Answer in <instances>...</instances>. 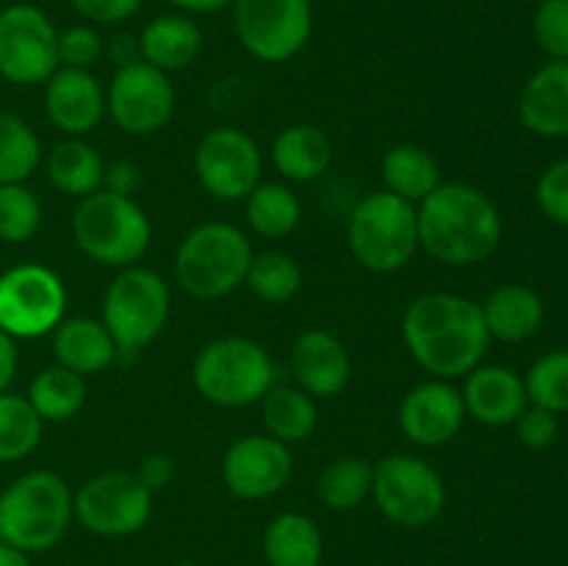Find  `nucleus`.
<instances>
[{
  "instance_id": "1",
  "label": "nucleus",
  "mask_w": 568,
  "mask_h": 566,
  "mask_svg": "<svg viewBox=\"0 0 568 566\" xmlns=\"http://www.w3.org/2000/svg\"><path fill=\"white\" fill-rule=\"evenodd\" d=\"M403 342L422 370L455 381L483 364L491 336L480 303L464 294L427 292L405 311Z\"/></svg>"
},
{
  "instance_id": "2",
  "label": "nucleus",
  "mask_w": 568,
  "mask_h": 566,
  "mask_svg": "<svg viewBox=\"0 0 568 566\" xmlns=\"http://www.w3.org/2000/svg\"><path fill=\"white\" fill-rule=\"evenodd\" d=\"M419 247L447 266H471L499 247L505 222L494 200L469 183H438L419 205Z\"/></svg>"
},
{
  "instance_id": "3",
  "label": "nucleus",
  "mask_w": 568,
  "mask_h": 566,
  "mask_svg": "<svg viewBox=\"0 0 568 566\" xmlns=\"http://www.w3.org/2000/svg\"><path fill=\"white\" fill-rule=\"evenodd\" d=\"M72 488L50 469H33L0 492V542L22 553H44L70 530Z\"/></svg>"
},
{
  "instance_id": "4",
  "label": "nucleus",
  "mask_w": 568,
  "mask_h": 566,
  "mask_svg": "<svg viewBox=\"0 0 568 566\" xmlns=\"http://www.w3.org/2000/svg\"><path fill=\"white\" fill-rule=\"evenodd\" d=\"M72 239L94 264L133 266L148 253L153 225L136 200L100 189L78 200L72 214Z\"/></svg>"
},
{
  "instance_id": "5",
  "label": "nucleus",
  "mask_w": 568,
  "mask_h": 566,
  "mask_svg": "<svg viewBox=\"0 0 568 566\" xmlns=\"http://www.w3.org/2000/svg\"><path fill=\"white\" fill-rule=\"evenodd\" d=\"M253 244L231 222H205L183 236L175 253V277L197 300H220L244 283Z\"/></svg>"
},
{
  "instance_id": "6",
  "label": "nucleus",
  "mask_w": 568,
  "mask_h": 566,
  "mask_svg": "<svg viewBox=\"0 0 568 566\" xmlns=\"http://www.w3.org/2000/svg\"><path fill=\"white\" fill-rule=\"evenodd\" d=\"M349 253L364 270L388 275L414 261L419 250L416 205L392 192L366 194L349 214Z\"/></svg>"
},
{
  "instance_id": "7",
  "label": "nucleus",
  "mask_w": 568,
  "mask_h": 566,
  "mask_svg": "<svg viewBox=\"0 0 568 566\" xmlns=\"http://www.w3.org/2000/svg\"><path fill=\"white\" fill-rule=\"evenodd\" d=\"M192 377L209 403L222 408H244L261 403L275 386V361L255 338L222 336L200 350Z\"/></svg>"
},
{
  "instance_id": "8",
  "label": "nucleus",
  "mask_w": 568,
  "mask_h": 566,
  "mask_svg": "<svg viewBox=\"0 0 568 566\" xmlns=\"http://www.w3.org/2000/svg\"><path fill=\"white\" fill-rule=\"evenodd\" d=\"M170 283L150 266H122L103 294V325L120 353H136L170 320Z\"/></svg>"
},
{
  "instance_id": "9",
  "label": "nucleus",
  "mask_w": 568,
  "mask_h": 566,
  "mask_svg": "<svg viewBox=\"0 0 568 566\" xmlns=\"http://www.w3.org/2000/svg\"><path fill=\"white\" fill-rule=\"evenodd\" d=\"M372 497L399 527H427L442 516L447 486L433 464L416 455H386L372 466Z\"/></svg>"
},
{
  "instance_id": "10",
  "label": "nucleus",
  "mask_w": 568,
  "mask_h": 566,
  "mask_svg": "<svg viewBox=\"0 0 568 566\" xmlns=\"http://www.w3.org/2000/svg\"><path fill=\"white\" fill-rule=\"evenodd\" d=\"M231 6L242 48L266 64L294 59L314 31L311 0H233Z\"/></svg>"
},
{
  "instance_id": "11",
  "label": "nucleus",
  "mask_w": 568,
  "mask_h": 566,
  "mask_svg": "<svg viewBox=\"0 0 568 566\" xmlns=\"http://www.w3.org/2000/svg\"><path fill=\"white\" fill-rule=\"evenodd\" d=\"M67 314L64 281L42 264H17L0 275V331L11 338H39Z\"/></svg>"
},
{
  "instance_id": "12",
  "label": "nucleus",
  "mask_w": 568,
  "mask_h": 566,
  "mask_svg": "<svg viewBox=\"0 0 568 566\" xmlns=\"http://www.w3.org/2000/svg\"><path fill=\"white\" fill-rule=\"evenodd\" d=\"M59 70V31L39 6L11 3L0 11V78L37 87Z\"/></svg>"
},
{
  "instance_id": "13",
  "label": "nucleus",
  "mask_w": 568,
  "mask_h": 566,
  "mask_svg": "<svg viewBox=\"0 0 568 566\" xmlns=\"http://www.w3.org/2000/svg\"><path fill=\"white\" fill-rule=\"evenodd\" d=\"M153 511V492L131 472L94 475L72 494V514L89 533L103 538L133 536Z\"/></svg>"
},
{
  "instance_id": "14",
  "label": "nucleus",
  "mask_w": 568,
  "mask_h": 566,
  "mask_svg": "<svg viewBox=\"0 0 568 566\" xmlns=\"http://www.w3.org/2000/svg\"><path fill=\"white\" fill-rule=\"evenodd\" d=\"M194 172L211 198L236 203L244 200L264 175L258 142L242 128L222 125L205 133L194 150Z\"/></svg>"
},
{
  "instance_id": "15",
  "label": "nucleus",
  "mask_w": 568,
  "mask_h": 566,
  "mask_svg": "<svg viewBox=\"0 0 568 566\" xmlns=\"http://www.w3.org/2000/svg\"><path fill=\"white\" fill-rule=\"evenodd\" d=\"M105 111L120 131L131 137H150L175 114V87L166 72L155 70L148 61H131L111 78Z\"/></svg>"
},
{
  "instance_id": "16",
  "label": "nucleus",
  "mask_w": 568,
  "mask_h": 566,
  "mask_svg": "<svg viewBox=\"0 0 568 566\" xmlns=\"http://www.w3.org/2000/svg\"><path fill=\"white\" fill-rule=\"evenodd\" d=\"M294 469L292 449L266 433H253L227 447L222 483L239 499H266L281 492Z\"/></svg>"
},
{
  "instance_id": "17",
  "label": "nucleus",
  "mask_w": 568,
  "mask_h": 566,
  "mask_svg": "<svg viewBox=\"0 0 568 566\" xmlns=\"http://www.w3.org/2000/svg\"><path fill=\"white\" fill-rule=\"evenodd\" d=\"M464 422V394L438 377L414 386L399 403V427L416 447H444L458 436Z\"/></svg>"
},
{
  "instance_id": "18",
  "label": "nucleus",
  "mask_w": 568,
  "mask_h": 566,
  "mask_svg": "<svg viewBox=\"0 0 568 566\" xmlns=\"http://www.w3.org/2000/svg\"><path fill=\"white\" fill-rule=\"evenodd\" d=\"M44 114L67 137H87L105 114V92L89 70L59 67L44 81Z\"/></svg>"
},
{
  "instance_id": "19",
  "label": "nucleus",
  "mask_w": 568,
  "mask_h": 566,
  "mask_svg": "<svg viewBox=\"0 0 568 566\" xmlns=\"http://www.w3.org/2000/svg\"><path fill=\"white\" fill-rule=\"evenodd\" d=\"M292 372L311 397H336L347 388L353 361L342 338L322 327H308L292 344Z\"/></svg>"
},
{
  "instance_id": "20",
  "label": "nucleus",
  "mask_w": 568,
  "mask_h": 566,
  "mask_svg": "<svg viewBox=\"0 0 568 566\" xmlns=\"http://www.w3.org/2000/svg\"><path fill=\"white\" fill-rule=\"evenodd\" d=\"M466 416H475L480 425L508 427L530 405L525 377L503 364H480L466 375L464 388Z\"/></svg>"
},
{
  "instance_id": "21",
  "label": "nucleus",
  "mask_w": 568,
  "mask_h": 566,
  "mask_svg": "<svg viewBox=\"0 0 568 566\" xmlns=\"http://www.w3.org/2000/svg\"><path fill=\"white\" fill-rule=\"evenodd\" d=\"M519 120L541 139L568 137V59H549L519 92Z\"/></svg>"
},
{
  "instance_id": "22",
  "label": "nucleus",
  "mask_w": 568,
  "mask_h": 566,
  "mask_svg": "<svg viewBox=\"0 0 568 566\" xmlns=\"http://www.w3.org/2000/svg\"><path fill=\"white\" fill-rule=\"evenodd\" d=\"M139 59L161 72L186 70L203 50V31L189 14L172 11L150 20L139 33Z\"/></svg>"
},
{
  "instance_id": "23",
  "label": "nucleus",
  "mask_w": 568,
  "mask_h": 566,
  "mask_svg": "<svg viewBox=\"0 0 568 566\" xmlns=\"http://www.w3.org/2000/svg\"><path fill=\"white\" fill-rule=\"evenodd\" d=\"M116 342L100 320L89 316H64L53 331L55 364L78 372V375H98L109 370L116 358Z\"/></svg>"
},
{
  "instance_id": "24",
  "label": "nucleus",
  "mask_w": 568,
  "mask_h": 566,
  "mask_svg": "<svg viewBox=\"0 0 568 566\" xmlns=\"http://www.w3.org/2000/svg\"><path fill=\"white\" fill-rule=\"evenodd\" d=\"M488 336L519 344L536 336L544 325V300L525 283H503L480 303Z\"/></svg>"
},
{
  "instance_id": "25",
  "label": "nucleus",
  "mask_w": 568,
  "mask_h": 566,
  "mask_svg": "<svg viewBox=\"0 0 568 566\" xmlns=\"http://www.w3.org/2000/svg\"><path fill=\"white\" fill-rule=\"evenodd\" d=\"M275 170L286 181L311 183L327 172L333 161V142L316 125H292L272 144Z\"/></svg>"
},
{
  "instance_id": "26",
  "label": "nucleus",
  "mask_w": 568,
  "mask_h": 566,
  "mask_svg": "<svg viewBox=\"0 0 568 566\" xmlns=\"http://www.w3.org/2000/svg\"><path fill=\"white\" fill-rule=\"evenodd\" d=\"M322 530L311 516L286 511L264 530V558L270 566H320Z\"/></svg>"
},
{
  "instance_id": "27",
  "label": "nucleus",
  "mask_w": 568,
  "mask_h": 566,
  "mask_svg": "<svg viewBox=\"0 0 568 566\" xmlns=\"http://www.w3.org/2000/svg\"><path fill=\"white\" fill-rule=\"evenodd\" d=\"M381 170L386 192L397 194L414 205H419L442 183V170H438V161L433 159L430 150L410 142L388 148Z\"/></svg>"
},
{
  "instance_id": "28",
  "label": "nucleus",
  "mask_w": 568,
  "mask_h": 566,
  "mask_svg": "<svg viewBox=\"0 0 568 566\" xmlns=\"http://www.w3.org/2000/svg\"><path fill=\"white\" fill-rule=\"evenodd\" d=\"M261 416H264L266 436L288 444L308 442L311 433L316 431L320 411L311 394H305L300 386H275L261 400Z\"/></svg>"
},
{
  "instance_id": "29",
  "label": "nucleus",
  "mask_w": 568,
  "mask_h": 566,
  "mask_svg": "<svg viewBox=\"0 0 568 566\" xmlns=\"http://www.w3.org/2000/svg\"><path fill=\"white\" fill-rule=\"evenodd\" d=\"M48 178L59 192L72 194V198H89V194L103 189L105 164L103 155L83 142L81 137H70L59 142L48 155Z\"/></svg>"
},
{
  "instance_id": "30",
  "label": "nucleus",
  "mask_w": 568,
  "mask_h": 566,
  "mask_svg": "<svg viewBox=\"0 0 568 566\" xmlns=\"http://www.w3.org/2000/svg\"><path fill=\"white\" fill-rule=\"evenodd\" d=\"M28 403L42 422H67L87 403V381L67 366H44L28 386Z\"/></svg>"
},
{
  "instance_id": "31",
  "label": "nucleus",
  "mask_w": 568,
  "mask_h": 566,
  "mask_svg": "<svg viewBox=\"0 0 568 566\" xmlns=\"http://www.w3.org/2000/svg\"><path fill=\"white\" fill-rule=\"evenodd\" d=\"M244 214L250 228L264 239H283L300 225L303 205L297 192L286 183L261 181L253 192L244 198Z\"/></svg>"
},
{
  "instance_id": "32",
  "label": "nucleus",
  "mask_w": 568,
  "mask_h": 566,
  "mask_svg": "<svg viewBox=\"0 0 568 566\" xmlns=\"http://www.w3.org/2000/svg\"><path fill=\"white\" fill-rule=\"evenodd\" d=\"M44 422L28 397L14 392L0 394V464L28 458L42 442Z\"/></svg>"
},
{
  "instance_id": "33",
  "label": "nucleus",
  "mask_w": 568,
  "mask_h": 566,
  "mask_svg": "<svg viewBox=\"0 0 568 566\" xmlns=\"http://www.w3.org/2000/svg\"><path fill=\"white\" fill-rule=\"evenodd\" d=\"M42 161V142L22 117L0 111V183H26Z\"/></svg>"
},
{
  "instance_id": "34",
  "label": "nucleus",
  "mask_w": 568,
  "mask_h": 566,
  "mask_svg": "<svg viewBox=\"0 0 568 566\" xmlns=\"http://www.w3.org/2000/svg\"><path fill=\"white\" fill-rule=\"evenodd\" d=\"M316 494L331 511H349L372 494V464L358 455H344L327 464L316 481Z\"/></svg>"
},
{
  "instance_id": "35",
  "label": "nucleus",
  "mask_w": 568,
  "mask_h": 566,
  "mask_svg": "<svg viewBox=\"0 0 568 566\" xmlns=\"http://www.w3.org/2000/svg\"><path fill=\"white\" fill-rule=\"evenodd\" d=\"M244 283L264 303H288L303 289V270L288 253L266 250L253 255Z\"/></svg>"
},
{
  "instance_id": "36",
  "label": "nucleus",
  "mask_w": 568,
  "mask_h": 566,
  "mask_svg": "<svg viewBox=\"0 0 568 566\" xmlns=\"http://www.w3.org/2000/svg\"><path fill=\"white\" fill-rule=\"evenodd\" d=\"M525 388L530 405L568 414V350H552L527 370Z\"/></svg>"
},
{
  "instance_id": "37",
  "label": "nucleus",
  "mask_w": 568,
  "mask_h": 566,
  "mask_svg": "<svg viewBox=\"0 0 568 566\" xmlns=\"http://www.w3.org/2000/svg\"><path fill=\"white\" fill-rule=\"evenodd\" d=\"M42 225V205L26 183H0V242L20 244Z\"/></svg>"
},
{
  "instance_id": "38",
  "label": "nucleus",
  "mask_w": 568,
  "mask_h": 566,
  "mask_svg": "<svg viewBox=\"0 0 568 566\" xmlns=\"http://www.w3.org/2000/svg\"><path fill=\"white\" fill-rule=\"evenodd\" d=\"M532 37L549 59H568V0H544L532 17Z\"/></svg>"
},
{
  "instance_id": "39",
  "label": "nucleus",
  "mask_w": 568,
  "mask_h": 566,
  "mask_svg": "<svg viewBox=\"0 0 568 566\" xmlns=\"http://www.w3.org/2000/svg\"><path fill=\"white\" fill-rule=\"evenodd\" d=\"M105 53V42L100 31L89 22L70 26L59 31V67H75V70H89L98 64L100 55Z\"/></svg>"
},
{
  "instance_id": "40",
  "label": "nucleus",
  "mask_w": 568,
  "mask_h": 566,
  "mask_svg": "<svg viewBox=\"0 0 568 566\" xmlns=\"http://www.w3.org/2000/svg\"><path fill=\"white\" fill-rule=\"evenodd\" d=\"M536 203L555 225L568 228V159L555 161L536 183Z\"/></svg>"
},
{
  "instance_id": "41",
  "label": "nucleus",
  "mask_w": 568,
  "mask_h": 566,
  "mask_svg": "<svg viewBox=\"0 0 568 566\" xmlns=\"http://www.w3.org/2000/svg\"><path fill=\"white\" fill-rule=\"evenodd\" d=\"M514 425H516V436H519V442L525 444L527 449L552 447L560 431L558 414H552V411L547 408H538V405H527Z\"/></svg>"
},
{
  "instance_id": "42",
  "label": "nucleus",
  "mask_w": 568,
  "mask_h": 566,
  "mask_svg": "<svg viewBox=\"0 0 568 566\" xmlns=\"http://www.w3.org/2000/svg\"><path fill=\"white\" fill-rule=\"evenodd\" d=\"M72 6L89 26H120L139 14L144 0H72Z\"/></svg>"
},
{
  "instance_id": "43",
  "label": "nucleus",
  "mask_w": 568,
  "mask_h": 566,
  "mask_svg": "<svg viewBox=\"0 0 568 566\" xmlns=\"http://www.w3.org/2000/svg\"><path fill=\"white\" fill-rule=\"evenodd\" d=\"M136 477L155 494L161 492V488L170 486L172 477H175V464H172L170 455H161V453L148 455V458L142 461V466H139Z\"/></svg>"
},
{
  "instance_id": "44",
  "label": "nucleus",
  "mask_w": 568,
  "mask_h": 566,
  "mask_svg": "<svg viewBox=\"0 0 568 566\" xmlns=\"http://www.w3.org/2000/svg\"><path fill=\"white\" fill-rule=\"evenodd\" d=\"M139 186V170L128 161H116V164L105 166V178H103V189L116 194H128L131 198Z\"/></svg>"
},
{
  "instance_id": "45",
  "label": "nucleus",
  "mask_w": 568,
  "mask_h": 566,
  "mask_svg": "<svg viewBox=\"0 0 568 566\" xmlns=\"http://www.w3.org/2000/svg\"><path fill=\"white\" fill-rule=\"evenodd\" d=\"M17 364H20V353H17V338L0 331V394L9 392L11 381L17 375Z\"/></svg>"
},
{
  "instance_id": "46",
  "label": "nucleus",
  "mask_w": 568,
  "mask_h": 566,
  "mask_svg": "<svg viewBox=\"0 0 568 566\" xmlns=\"http://www.w3.org/2000/svg\"><path fill=\"white\" fill-rule=\"evenodd\" d=\"M164 3L178 9L181 14H211V11L227 9L233 0H164Z\"/></svg>"
},
{
  "instance_id": "47",
  "label": "nucleus",
  "mask_w": 568,
  "mask_h": 566,
  "mask_svg": "<svg viewBox=\"0 0 568 566\" xmlns=\"http://www.w3.org/2000/svg\"><path fill=\"white\" fill-rule=\"evenodd\" d=\"M111 55H114L116 64H131V61H139V39L136 37H114L111 42Z\"/></svg>"
},
{
  "instance_id": "48",
  "label": "nucleus",
  "mask_w": 568,
  "mask_h": 566,
  "mask_svg": "<svg viewBox=\"0 0 568 566\" xmlns=\"http://www.w3.org/2000/svg\"><path fill=\"white\" fill-rule=\"evenodd\" d=\"M0 566H33L31 558H28V553H22V549L11 547V544L0 542Z\"/></svg>"
},
{
  "instance_id": "49",
  "label": "nucleus",
  "mask_w": 568,
  "mask_h": 566,
  "mask_svg": "<svg viewBox=\"0 0 568 566\" xmlns=\"http://www.w3.org/2000/svg\"><path fill=\"white\" fill-rule=\"evenodd\" d=\"M525 3H536L538 6V3H544V0H525Z\"/></svg>"
},
{
  "instance_id": "50",
  "label": "nucleus",
  "mask_w": 568,
  "mask_h": 566,
  "mask_svg": "<svg viewBox=\"0 0 568 566\" xmlns=\"http://www.w3.org/2000/svg\"><path fill=\"white\" fill-rule=\"evenodd\" d=\"M172 566H197V564H172Z\"/></svg>"
}]
</instances>
